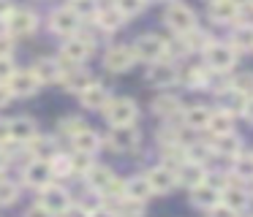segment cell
<instances>
[{
	"label": "cell",
	"instance_id": "obj_1",
	"mask_svg": "<svg viewBox=\"0 0 253 217\" xmlns=\"http://www.w3.org/2000/svg\"><path fill=\"white\" fill-rule=\"evenodd\" d=\"M131 52H133V57H136V60L155 63V60H161V57H166V54H169V43H166L161 36L147 33V36H139L136 41H133Z\"/></svg>",
	"mask_w": 253,
	"mask_h": 217
},
{
	"label": "cell",
	"instance_id": "obj_2",
	"mask_svg": "<svg viewBox=\"0 0 253 217\" xmlns=\"http://www.w3.org/2000/svg\"><path fill=\"white\" fill-rule=\"evenodd\" d=\"M101 111L106 114V122L109 125H131L136 119L139 108L131 98H109Z\"/></svg>",
	"mask_w": 253,
	"mask_h": 217
},
{
	"label": "cell",
	"instance_id": "obj_3",
	"mask_svg": "<svg viewBox=\"0 0 253 217\" xmlns=\"http://www.w3.org/2000/svg\"><path fill=\"white\" fill-rule=\"evenodd\" d=\"M142 141V133H139L136 125H112V133H109V144L112 149L117 152H133Z\"/></svg>",
	"mask_w": 253,
	"mask_h": 217
},
{
	"label": "cell",
	"instance_id": "obj_4",
	"mask_svg": "<svg viewBox=\"0 0 253 217\" xmlns=\"http://www.w3.org/2000/svg\"><path fill=\"white\" fill-rule=\"evenodd\" d=\"M237 63V52L231 43H210L207 46V68L210 71H218V73H223V71H231Z\"/></svg>",
	"mask_w": 253,
	"mask_h": 217
},
{
	"label": "cell",
	"instance_id": "obj_5",
	"mask_svg": "<svg viewBox=\"0 0 253 217\" xmlns=\"http://www.w3.org/2000/svg\"><path fill=\"white\" fill-rule=\"evenodd\" d=\"M166 25L171 27V30L180 36V33H188L191 27H196V14H193L188 5H182V3H171L169 8H166Z\"/></svg>",
	"mask_w": 253,
	"mask_h": 217
},
{
	"label": "cell",
	"instance_id": "obj_6",
	"mask_svg": "<svg viewBox=\"0 0 253 217\" xmlns=\"http://www.w3.org/2000/svg\"><path fill=\"white\" fill-rule=\"evenodd\" d=\"M6 87H8V92L17 95V98H30V95L39 92L41 81L33 76V71H14V76L6 81Z\"/></svg>",
	"mask_w": 253,
	"mask_h": 217
},
{
	"label": "cell",
	"instance_id": "obj_7",
	"mask_svg": "<svg viewBox=\"0 0 253 217\" xmlns=\"http://www.w3.org/2000/svg\"><path fill=\"white\" fill-rule=\"evenodd\" d=\"M6 30L8 36H28L36 30V14L28 8H11V14L6 16Z\"/></svg>",
	"mask_w": 253,
	"mask_h": 217
},
{
	"label": "cell",
	"instance_id": "obj_8",
	"mask_svg": "<svg viewBox=\"0 0 253 217\" xmlns=\"http://www.w3.org/2000/svg\"><path fill=\"white\" fill-rule=\"evenodd\" d=\"M177 79H180V71H177L174 63H169V60H155L147 71V81L153 87H171Z\"/></svg>",
	"mask_w": 253,
	"mask_h": 217
},
{
	"label": "cell",
	"instance_id": "obj_9",
	"mask_svg": "<svg viewBox=\"0 0 253 217\" xmlns=\"http://www.w3.org/2000/svg\"><path fill=\"white\" fill-rule=\"evenodd\" d=\"M87 54H90V41H84V38H71V41L63 43V49H60V63L66 65V68H77L79 63L87 60Z\"/></svg>",
	"mask_w": 253,
	"mask_h": 217
},
{
	"label": "cell",
	"instance_id": "obj_10",
	"mask_svg": "<svg viewBox=\"0 0 253 217\" xmlns=\"http://www.w3.org/2000/svg\"><path fill=\"white\" fill-rule=\"evenodd\" d=\"M68 204H71V201H68V193L60 187V184H52L49 182V184L41 187V206L49 209L52 215H63V209H66Z\"/></svg>",
	"mask_w": 253,
	"mask_h": 217
},
{
	"label": "cell",
	"instance_id": "obj_11",
	"mask_svg": "<svg viewBox=\"0 0 253 217\" xmlns=\"http://www.w3.org/2000/svg\"><path fill=\"white\" fill-rule=\"evenodd\" d=\"M79 22H82V19H79L68 5H66V8H57L55 14L49 16V27L55 33H60V36H74V33L79 30Z\"/></svg>",
	"mask_w": 253,
	"mask_h": 217
},
{
	"label": "cell",
	"instance_id": "obj_12",
	"mask_svg": "<svg viewBox=\"0 0 253 217\" xmlns=\"http://www.w3.org/2000/svg\"><path fill=\"white\" fill-rule=\"evenodd\" d=\"M133 52H131V46H112L109 52H106V57H104V65H106V71H112V73H123V71H128L133 65Z\"/></svg>",
	"mask_w": 253,
	"mask_h": 217
},
{
	"label": "cell",
	"instance_id": "obj_13",
	"mask_svg": "<svg viewBox=\"0 0 253 217\" xmlns=\"http://www.w3.org/2000/svg\"><path fill=\"white\" fill-rule=\"evenodd\" d=\"M144 179L150 182V187H153V193H169V190L177 184V174L171 171V168H166V166L150 168V171L144 174Z\"/></svg>",
	"mask_w": 253,
	"mask_h": 217
},
{
	"label": "cell",
	"instance_id": "obj_14",
	"mask_svg": "<svg viewBox=\"0 0 253 217\" xmlns=\"http://www.w3.org/2000/svg\"><path fill=\"white\" fill-rule=\"evenodd\" d=\"M210 19L212 22H237L240 19V3L237 0H210Z\"/></svg>",
	"mask_w": 253,
	"mask_h": 217
},
{
	"label": "cell",
	"instance_id": "obj_15",
	"mask_svg": "<svg viewBox=\"0 0 253 217\" xmlns=\"http://www.w3.org/2000/svg\"><path fill=\"white\" fill-rule=\"evenodd\" d=\"M220 201V190L215 187V184H210L207 179H204L202 184H196V187H191V204L199 206V209H210V206H215Z\"/></svg>",
	"mask_w": 253,
	"mask_h": 217
},
{
	"label": "cell",
	"instance_id": "obj_16",
	"mask_svg": "<svg viewBox=\"0 0 253 217\" xmlns=\"http://www.w3.org/2000/svg\"><path fill=\"white\" fill-rule=\"evenodd\" d=\"M52 166L49 160H30V166L25 168V182L33 184V187H44V184L52 182Z\"/></svg>",
	"mask_w": 253,
	"mask_h": 217
},
{
	"label": "cell",
	"instance_id": "obj_17",
	"mask_svg": "<svg viewBox=\"0 0 253 217\" xmlns=\"http://www.w3.org/2000/svg\"><path fill=\"white\" fill-rule=\"evenodd\" d=\"M177 177H180V182L185 184V187H196V184H202L204 179H207V168H204V163L185 160L177 168Z\"/></svg>",
	"mask_w": 253,
	"mask_h": 217
},
{
	"label": "cell",
	"instance_id": "obj_18",
	"mask_svg": "<svg viewBox=\"0 0 253 217\" xmlns=\"http://www.w3.org/2000/svg\"><path fill=\"white\" fill-rule=\"evenodd\" d=\"M33 136H36V119H30V117L8 119V139L19 141V144H28Z\"/></svg>",
	"mask_w": 253,
	"mask_h": 217
},
{
	"label": "cell",
	"instance_id": "obj_19",
	"mask_svg": "<svg viewBox=\"0 0 253 217\" xmlns=\"http://www.w3.org/2000/svg\"><path fill=\"white\" fill-rule=\"evenodd\" d=\"M79 101H82L84 108H104L106 101H109V92H106L104 84L93 81L90 87H84V90L79 92Z\"/></svg>",
	"mask_w": 253,
	"mask_h": 217
},
{
	"label": "cell",
	"instance_id": "obj_20",
	"mask_svg": "<svg viewBox=\"0 0 253 217\" xmlns=\"http://www.w3.org/2000/svg\"><path fill=\"white\" fill-rule=\"evenodd\" d=\"M242 152V141L240 136L234 133H220L215 136V144H212V155H223V157H234Z\"/></svg>",
	"mask_w": 253,
	"mask_h": 217
},
{
	"label": "cell",
	"instance_id": "obj_21",
	"mask_svg": "<svg viewBox=\"0 0 253 217\" xmlns=\"http://www.w3.org/2000/svg\"><path fill=\"white\" fill-rule=\"evenodd\" d=\"M33 76L41 81V84H46V81H57V79H60L63 68H60V63H57V60L41 57V60H36V65H33Z\"/></svg>",
	"mask_w": 253,
	"mask_h": 217
},
{
	"label": "cell",
	"instance_id": "obj_22",
	"mask_svg": "<svg viewBox=\"0 0 253 217\" xmlns=\"http://www.w3.org/2000/svg\"><path fill=\"white\" fill-rule=\"evenodd\" d=\"M210 38H207V33L204 30H199V27H191L188 33H180V49L182 52H202V49H207L210 46Z\"/></svg>",
	"mask_w": 253,
	"mask_h": 217
},
{
	"label": "cell",
	"instance_id": "obj_23",
	"mask_svg": "<svg viewBox=\"0 0 253 217\" xmlns=\"http://www.w3.org/2000/svg\"><path fill=\"white\" fill-rule=\"evenodd\" d=\"M231 46H234V52L251 54L253 52V25H248V22L237 25L234 33H231Z\"/></svg>",
	"mask_w": 253,
	"mask_h": 217
},
{
	"label": "cell",
	"instance_id": "obj_24",
	"mask_svg": "<svg viewBox=\"0 0 253 217\" xmlns=\"http://www.w3.org/2000/svg\"><path fill=\"white\" fill-rule=\"evenodd\" d=\"M60 81H63V90H68V92H82L84 87L93 84V76H90L87 71L71 68L66 76H60Z\"/></svg>",
	"mask_w": 253,
	"mask_h": 217
},
{
	"label": "cell",
	"instance_id": "obj_25",
	"mask_svg": "<svg viewBox=\"0 0 253 217\" xmlns=\"http://www.w3.org/2000/svg\"><path fill=\"white\" fill-rule=\"evenodd\" d=\"M123 195H128V198H136V201H147L153 198V187H150V182L144 177H133L128 179L126 184H123Z\"/></svg>",
	"mask_w": 253,
	"mask_h": 217
},
{
	"label": "cell",
	"instance_id": "obj_26",
	"mask_svg": "<svg viewBox=\"0 0 253 217\" xmlns=\"http://www.w3.org/2000/svg\"><path fill=\"white\" fill-rule=\"evenodd\" d=\"M210 114H212V108H207V106H202V103H196V106H188L182 117H185V125H188V128L202 130V128H207Z\"/></svg>",
	"mask_w": 253,
	"mask_h": 217
},
{
	"label": "cell",
	"instance_id": "obj_27",
	"mask_svg": "<svg viewBox=\"0 0 253 217\" xmlns=\"http://www.w3.org/2000/svg\"><path fill=\"white\" fill-rule=\"evenodd\" d=\"M30 155H33V160H52V155H55V141L36 133L30 139Z\"/></svg>",
	"mask_w": 253,
	"mask_h": 217
},
{
	"label": "cell",
	"instance_id": "obj_28",
	"mask_svg": "<svg viewBox=\"0 0 253 217\" xmlns=\"http://www.w3.org/2000/svg\"><path fill=\"white\" fill-rule=\"evenodd\" d=\"M95 22H98V27H104V30H120L123 22H126V16H123L115 5H112V8H98Z\"/></svg>",
	"mask_w": 253,
	"mask_h": 217
},
{
	"label": "cell",
	"instance_id": "obj_29",
	"mask_svg": "<svg viewBox=\"0 0 253 217\" xmlns=\"http://www.w3.org/2000/svg\"><path fill=\"white\" fill-rule=\"evenodd\" d=\"M231 125H234V117L229 111H212L210 114V122H207V130L212 136H220V133H231Z\"/></svg>",
	"mask_w": 253,
	"mask_h": 217
},
{
	"label": "cell",
	"instance_id": "obj_30",
	"mask_svg": "<svg viewBox=\"0 0 253 217\" xmlns=\"http://www.w3.org/2000/svg\"><path fill=\"white\" fill-rule=\"evenodd\" d=\"M245 101H248V98H242L240 92L231 90V87L220 92V106H223V111H229L231 117H234V114H242V111H245Z\"/></svg>",
	"mask_w": 253,
	"mask_h": 217
},
{
	"label": "cell",
	"instance_id": "obj_31",
	"mask_svg": "<svg viewBox=\"0 0 253 217\" xmlns=\"http://www.w3.org/2000/svg\"><path fill=\"white\" fill-rule=\"evenodd\" d=\"M74 149L87 152V155H95V149H98V136H95V130H90V128L79 130V133L74 136Z\"/></svg>",
	"mask_w": 253,
	"mask_h": 217
},
{
	"label": "cell",
	"instance_id": "obj_32",
	"mask_svg": "<svg viewBox=\"0 0 253 217\" xmlns=\"http://www.w3.org/2000/svg\"><path fill=\"white\" fill-rule=\"evenodd\" d=\"M182 108V103H180V98H174V95H158L153 101V111L158 114V117H171V114H177Z\"/></svg>",
	"mask_w": 253,
	"mask_h": 217
},
{
	"label": "cell",
	"instance_id": "obj_33",
	"mask_svg": "<svg viewBox=\"0 0 253 217\" xmlns=\"http://www.w3.org/2000/svg\"><path fill=\"white\" fill-rule=\"evenodd\" d=\"M84 177H87L90 187H93V190H98V193H101V190H104L106 184L112 182V179H115V174H112L106 166H93L87 174H84Z\"/></svg>",
	"mask_w": 253,
	"mask_h": 217
},
{
	"label": "cell",
	"instance_id": "obj_34",
	"mask_svg": "<svg viewBox=\"0 0 253 217\" xmlns=\"http://www.w3.org/2000/svg\"><path fill=\"white\" fill-rule=\"evenodd\" d=\"M68 160H71V177H84L95 166L93 155H87V152H74V155H68Z\"/></svg>",
	"mask_w": 253,
	"mask_h": 217
},
{
	"label": "cell",
	"instance_id": "obj_35",
	"mask_svg": "<svg viewBox=\"0 0 253 217\" xmlns=\"http://www.w3.org/2000/svg\"><path fill=\"white\" fill-rule=\"evenodd\" d=\"M223 204H229L231 209L240 212L242 206L248 204V193H245L242 187H237V184H229V187L223 190Z\"/></svg>",
	"mask_w": 253,
	"mask_h": 217
},
{
	"label": "cell",
	"instance_id": "obj_36",
	"mask_svg": "<svg viewBox=\"0 0 253 217\" xmlns=\"http://www.w3.org/2000/svg\"><path fill=\"white\" fill-rule=\"evenodd\" d=\"M234 174L240 179H253V152L251 155H245V152L234 155Z\"/></svg>",
	"mask_w": 253,
	"mask_h": 217
},
{
	"label": "cell",
	"instance_id": "obj_37",
	"mask_svg": "<svg viewBox=\"0 0 253 217\" xmlns=\"http://www.w3.org/2000/svg\"><path fill=\"white\" fill-rule=\"evenodd\" d=\"M142 215H144V201L123 195L120 198V217H142Z\"/></svg>",
	"mask_w": 253,
	"mask_h": 217
},
{
	"label": "cell",
	"instance_id": "obj_38",
	"mask_svg": "<svg viewBox=\"0 0 253 217\" xmlns=\"http://www.w3.org/2000/svg\"><path fill=\"white\" fill-rule=\"evenodd\" d=\"M68 8H71L79 19L98 14V3H95V0H71V5H68Z\"/></svg>",
	"mask_w": 253,
	"mask_h": 217
},
{
	"label": "cell",
	"instance_id": "obj_39",
	"mask_svg": "<svg viewBox=\"0 0 253 217\" xmlns=\"http://www.w3.org/2000/svg\"><path fill=\"white\" fill-rule=\"evenodd\" d=\"M188 87H191V90H207L210 87V71L191 68L188 71Z\"/></svg>",
	"mask_w": 253,
	"mask_h": 217
},
{
	"label": "cell",
	"instance_id": "obj_40",
	"mask_svg": "<svg viewBox=\"0 0 253 217\" xmlns=\"http://www.w3.org/2000/svg\"><path fill=\"white\" fill-rule=\"evenodd\" d=\"M231 90H237L242 98H253V73H240L231 81Z\"/></svg>",
	"mask_w": 253,
	"mask_h": 217
},
{
	"label": "cell",
	"instance_id": "obj_41",
	"mask_svg": "<svg viewBox=\"0 0 253 217\" xmlns=\"http://www.w3.org/2000/svg\"><path fill=\"white\" fill-rule=\"evenodd\" d=\"M49 166H52V174H55V177H71V160H68L66 155H52Z\"/></svg>",
	"mask_w": 253,
	"mask_h": 217
},
{
	"label": "cell",
	"instance_id": "obj_42",
	"mask_svg": "<svg viewBox=\"0 0 253 217\" xmlns=\"http://www.w3.org/2000/svg\"><path fill=\"white\" fill-rule=\"evenodd\" d=\"M115 8L123 16H136L144 8V0H115Z\"/></svg>",
	"mask_w": 253,
	"mask_h": 217
},
{
	"label": "cell",
	"instance_id": "obj_43",
	"mask_svg": "<svg viewBox=\"0 0 253 217\" xmlns=\"http://www.w3.org/2000/svg\"><path fill=\"white\" fill-rule=\"evenodd\" d=\"M84 128H87V125H84L79 117H66V119L60 122V130H63L66 136H71V139L79 133V130H84Z\"/></svg>",
	"mask_w": 253,
	"mask_h": 217
},
{
	"label": "cell",
	"instance_id": "obj_44",
	"mask_svg": "<svg viewBox=\"0 0 253 217\" xmlns=\"http://www.w3.org/2000/svg\"><path fill=\"white\" fill-rule=\"evenodd\" d=\"M207 215L210 217H240V212L231 209L229 204H223V201H218L215 206H210V209H207Z\"/></svg>",
	"mask_w": 253,
	"mask_h": 217
},
{
	"label": "cell",
	"instance_id": "obj_45",
	"mask_svg": "<svg viewBox=\"0 0 253 217\" xmlns=\"http://www.w3.org/2000/svg\"><path fill=\"white\" fill-rule=\"evenodd\" d=\"M17 201V187L11 182H0V206H8Z\"/></svg>",
	"mask_w": 253,
	"mask_h": 217
},
{
	"label": "cell",
	"instance_id": "obj_46",
	"mask_svg": "<svg viewBox=\"0 0 253 217\" xmlns=\"http://www.w3.org/2000/svg\"><path fill=\"white\" fill-rule=\"evenodd\" d=\"M14 60L11 57H0V84H6L8 79L14 76Z\"/></svg>",
	"mask_w": 253,
	"mask_h": 217
},
{
	"label": "cell",
	"instance_id": "obj_47",
	"mask_svg": "<svg viewBox=\"0 0 253 217\" xmlns=\"http://www.w3.org/2000/svg\"><path fill=\"white\" fill-rule=\"evenodd\" d=\"M210 155H212V152H210V146H191V152H188V160L204 163Z\"/></svg>",
	"mask_w": 253,
	"mask_h": 217
},
{
	"label": "cell",
	"instance_id": "obj_48",
	"mask_svg": "<svg viewBox=\"0 0 253 217\" xmlns=\"http://www.w3.org/2000/svg\"><path fill=\"white\" fill-rule=\"evenodd\" d=\"M11 52H14V38L11 36H0V57H11Z\"/></svg>",
	"mask_w": 253,
	"mask_h": 217
},
{
	"label": "cell",
	"instance_id": "obj_49",
	"mask_svg": "<svg viewBox=\"0 0 253 217\" xmlns=\"http://www.w3.org/2000/svg\"><path fill=\"white\" fill-rule=\"evenodd\" d=\"M63 215H66V217H90V212L87 209H84V206H77V204H68L66 206V209H63Z\"/></svg>",
	"mask_w": 253,
	"mask_h": 217
},
{
	"label": "cell",
	"instance_id": "obj_50",
	"mask_svg": "<svg viewBox=\"0 0 253 217\" xmlns=\"http://www.w3.org/2000/svg\"><path fill=\"white\" fill-rule=\"evenodd\" d=\"M25 217H52V212L44 209L41 204H36V206H30V209L25 212Z\"/></svg>",
	"mask_w": 253,
	"mask_h": 217
},
{
	"label": "cell",
	"instance_id": "obj_51",
	"mask_svg": "<svg viewBox=\"0 0 253 217\" xmlns=\"http://www.w3.org/2000/svg\"><path fill=\"white\" fill-rule=\"evenodd\" d=\"M11 98H14V95L8 92V87H6V84H0V108L6 106V103L11 101Z\"/></svg>",
	"mask_w": 253,
	"mask_h": 217
},
{
	"label": "cell",
	"instance_id": "obj_52",
	"mask_svg": "<svg viewBox=\"0 0 253 217\" xmlns=\"http://www.w3.org/2000/svg\"><path fill=\"white\" fill-rule=\"evenodd\" d=\"M11 8H14L11 0H0V19H6V16L11 14Z\"/></svg>",
	"mask_w": 253,
	"mask_h": 217
},
{
	"label": "cell",
	"instance_id": "obj_53",
	"mask_svg": "<svg viewBox=\"0 0 253 217\" xmlns=\"http://www.w3.org/2000/svg\"><path fill=\"white\" fill-rule=\"evenodd\" d=\"M90 217H117L115 212H109V209H93L90 212Z\"/></svg>",
	"mask_w": 253,
	"mask_h": 217
},
{
	"label": "cell",
	"instance_id": "obj_54",
	"mask_svg": "<svg viewBox=\"0 0 253 217\" xmlns=\"http://www.w3.org/2000/svg\"><path fill=\"white\" fill-rule=\"evenodd\" d=\"M242 114L253 122V98H248V101H245V111H242Z\"/></svg>",
	"mask_w": 253,
	"mask_h": 217
},
{
	"label": "cell",
	"instance_id": "obj_55",
	"mask_svg": "<svg viewBox=\"0 0 253 217\" xmlns=\"http://www.w3.org/2000/svg\"><path fill=\"white\" fill-rule=\"evenodd\" d=\"M6 139H8V122H3V119H0V144H3Z\"/></svg>",
	"mask_w": 253,
	"mask_h": 217
},
{
	"label": "cell",
	"instance_id": "obj_56",
	"mask_svg": "<svg viewBox=\"0 0 253 217\" xmlns=\"http://www.w3.org/2000/svg\"><path fill=\"white\" fill-rule=\"evenodd\" d=\"M144 3H150V0H144Z\"/></svg>",
	"mask_w": 253,
	"mask_h": 217
},
{
	"label": "cell",
	"instance_id": "obj_57",
	"mask_svg": "<svg viewBox=\"0 0 253 217\" xmlns=\"http://www.w3.org/2000/svg\"><path fill=\"white\" fill-rule=\"evenodd\" d=\"M0 182H3V179H0Z\"/></svg>",
	"mask_w": 253,
	"mask_h": 217
}]
</instances>
